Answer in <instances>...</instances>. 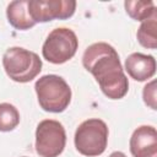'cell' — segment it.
Wrapping results in <instances>:
<instances>
[{
    "label": "cell",
    "mask_w": 157,
    "mask_h": 157,
    "mask_svg": "<svg viewBox=\"0 0 157 157\" xmlns=\"http://www.w3.org/2000/svg\"><path fill=\"white\" fill-rule=\"evenodd\" d=\"M82 64L94 76L102 92L108 98L120 99L128 93V77L117 50L110 44L104 42L91 44L83 53Z\"/></svg>",
    "instance_id": "1"
},
{
    "label": "cell",
    "mask_w": 157,
    "mask_h": 157,
    "mask_svg": "<svg viewBox=\"0 0 157 157\" xmlns=\"http://www.w3.org/2000/svg\"><path fill=\"white\" fill-rule=\"evenodd\" d=\"M34 90L43 110L50 113L64 112L71 101V88L58 75H44L36 81Z\"/></svg>",
    "instance_id": "2"
},
{
    "label": "cell",
    "mask_w": 157,
    "mask_h": 157,
    "mask_svg": "<svg viewBox=\"0 0 157 157\" xmlns=\"http://www.w3.org/2000/svg\"><path fill=\"white\" fill-rule=\"evenodd\" d=\"M2 66L12 81L26 83L40 72L42 60L34 52L21 47H11L2 55Z\"/></svg>",
    "instance_id": "3"
},
{
    "label": "cell",
    "mask_w": 157,
    "mask_h": 157,
    "mask_svg": "<svg viewBox=\"0 0 157 157\" xmlns=\"http://www.w3.org/2000/svg\"><path fill=\"white\" fill-rule=\"evenodd\" d=\"M76 150L87 157L102 155L108 144V126L101 119H87L82 121L75 132Z\"/></svg>",
    "instance_id": "4"
},
{
    "label": "cell",
    "mask_w": 157,
    "mask_h": 157,
    "mask_svg": "<svg viewBox=\"0 0 157 157\" xmlns=\"http://www.w3.org/2000/svg\"><path fill=\"white\" fill-rule=\"evenodd\" d=\"M78 48V39L75 32L70 28L53 29L42 48V54L45 60L52 64H64L70 60Z\"/></svg>",
    "instance_id": "5"
},
{
    "label": "cell",
    "mask_w": 157,
    "mask_h": 157,
    "mask_svg": "<svg viewBox=\"0 0 157 157\" xmlns=\"http://www.w3.org/2000/svg\"><path fill=\"white\" fill-rule=\"evenodd\" d=\"M66 132L54 119L42 120L36 129V152L40 157H58L65 148Z\"/></svg>",
    "instance_id": "6"
},
{
    "label": "cell",
    "mask_w": 157,
    "mask_h": 157,
    "mask_svg": "<svg viewBox=\"0 0 157 157\" xmlns=\"http://www.w3.org/2000/svg\"><path fill=\"white\" fill-rule=\"evenodd\" d=\"M74 0H28V12L34 23L52 20H65L74 15Z\"/></svg>",
    "instance_id": "7"
},
{
    "label": "cell",
    "mask_w": 157,
    "mask_h": 157,
    "mask_svg": "<svg viewBox=\"0 0 157 157\" xmlns=\"http://www.w3.org/2000/svg\"><path fill=\"white\" fill-rule=\"evenodd\" d=\"M130 152L134 157L157 156V131L151 125L139 126L130 137Z\"/></svg>",
    "instance_id": "8"
},
{
    "label": "cell",
    "mask_w": 157,
    "mask_h": 157,
    "mask_svg": "<svg viewBox=\"0 0 157 157\" xmlns=\"http://www.w3.org/2000/svg\"><path fill=\"white\" fill-rule=\"evenodd\" d=\"M125 70L136 81H146L156 72V59L152 55L132 53L125 60Z\"/></svg>",
    "instance_id": "9"
},
{
    "label": "cell",
    "mask_w": 157,
    "mask_h": 157,
    "mask_svg": "<svg viewBox=\"0 0 157 157\" xmlns=\"http://www.w3.org/2000/svg\"><path fill=\"white\" fill-rule=\"evenodd\" d=\"M6 16L10 25L20 31H26L36 23L28 12V0H15L7 5Z\"/></svg>",
    "instance_id": "10"
},
{
    "label": "cell",
    "mask_w": 157,
    "mask_h": 157,
    "mask_svg": "<svg viewBox=\"0 0 157 157\" xmlns=\"http://www.w3.org/2000/svg\"><path fill=\"white\" fill-rule=\"evenodd\" d=\"M126 13L136 21H146L157 15V9L153 1H140V0H126L124 2Z\"/></svg>",
    "instance_id": "11"
},
{
    "label": "cell",
    "mask_w": 157,
    "mask_h": 157,
    "mask_svg": "<svg viewBox=\"0 0 157 157\" xmlns=\"http://www.w3.org/2000/svg\"><path fill=\"white\" fill-rule=\"evenodd\" d=\"M156 31H157V15L146 21H142V23L140 25L136 33L139 43L147 49H156L157 48Z\"/></svg>",
    "instance_id": "12"
},
{
    "label": "cell",
    "mask_w": 157,
    "mask_h": 157,
    "mask_svg": "<svg viewBox=\"0 0 157 157\" xmlns=\"http://www.w3.org/2000/svg\"><path fill=\"white\" fill-rule=\"evenodd\" d=\"M20 124V113L10 103H0V131H11Z\"/></svg>",
    "instance_id": "13"
},
{
    "label": "cell",
    "mask_w": 157,
    "mask_h": 157,
    "mask_svg": "<svg viewBox=\"0 0 157 157\" xmlns=\"http://www.w3.org/2000/svg\"><path fill=\"white\" fill-rule=\"evenodd\" d=\"M142 97H144V102L146 103V105H148L153 110L157 109V105H156V81L155 80L148 82L144 87Z\"/></svg>",
    "instance_id": "14"
},
{
    "label": "cell",
    "mask_w": 157,
    "mask_h": 157,
    "mask_svg": "<svg viewBox=\"0 0 157 157\" xmlns=\"http://www.w3.org/2000/svg\"><path fill=\"white\" fill-rule=\"evenodd\" d=\"M108 157H126L123 152H120V151H115V152H113V153H110Z\"/></svg>",
    "instance_id": "15"
},
{
    "label": "cell",
    "mask_w": 157,
    "mask_h": 157,
    "mask_svg": "<svg viewBox=\"0 0 157 157\" xmlns=\"http://www.w3.org/2000/svg\"><path fill=\"white\" fill-rule=\"evenodd\" d=\"M153 157H157V156H153Z\"/></svg>",
    "instance_id": "16"
}]
</instances>
